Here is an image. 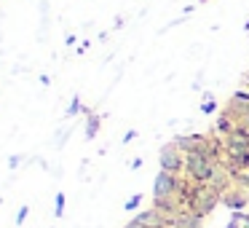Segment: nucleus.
<instances>
[{
  "label": "nucleus",
  "instance_id": "obj_1",
  "mask_svg": "<svg viewBox=\"0 0 249 228\" xmlns=\"http://www.w3.org/2000/svg\"><path fill=\"white\" fill-rule=\"evenodd\" d=\"M217 161L209 156L206 151H196V153H185V180L196 185H209L214 177Z\"/></svg>",
  "mask_w": 249,
  "mask_h": 228
},
{
  "label": "nucleus",
  "instance_id": "obj_2",
  "mask_svg": "<svg viewBox=\"0 0 249 228\" xmlns=\"http://www.w3.org/2000/svg\"><path fill=\"white\" fill-rule=\"evenodd\" d=\"M185 177L182 174H172L158 169L156 180H153V199H177L179 190H182Z\"/></svg>",
  "mask_w": 249,
  "mask_h": 228
},
{
  "label": "nucleus",
  "instance_id": "obj_3",
  "mask_svg": "<svg viewBox=\"0 0 249 228\" xmlns=\"http://www.w3.org/2000/svg\"><path fill=\"white\" fill-rule=\"evenodd\" d=\"M158 167L163 172H172V174H185V153L174 142H166L158 151Z\"/></svg>",
  "mask_w": 249,
  "mask_h": 228
},
{
  "label": "nucleus",
  "instance_id": "obj_4",
  "mask_svg": "<svg viewBox=\"0 0 249 228\" xmlns=\"http://www.w3.org/2000/svg\"><path fill=\"white\" fill-rule=\"evenodd\" d=\"M222 204L231 212H247L249 209V193L244 188H238L236 183H231L225 190H222Z\"/></svg>",
  "mask_w": 249,
  "mask_h": 228
},
{
  "label": "nucleus",
  "instance_id": "obj_5",
  "mask_svg": "<svg viewBox=\"0 0 249 228\" xmlns=\"http://www.w3.org/2000/svg\"><path fill=\"white\" fill-rule=\"evenodd\" d=\"M172 142H174V145H177L182 153H196V151H206V142H209V137H206V134H177Z\"/></svg>",
  "mask_w": 249,
  "mask_h": 228
},
{
  "label": "nucleus",
  "instance_id": "obj_6",
  "mask_svg": "<svg viewBox=\"0 0 249 228\" xmlns=\"http://www.w3.org/2000/svg\"><path fill=\"white\" fill-rule=\"evenodd\" d=\"M201 226H204V217L190 209H179L172 217V228H201Z\"/></svg>",
  "mask_w": 249,
  "mask_h": 228
},
{
  "label": "nucleus",
  "instance_id": "obj_7",
  "mask_svg": "<svg viewBox=\"0 0 249 228\" xmlns=\"http://www.w3.org/2000/svg\"><path fill=\"white\" fill-rule=\"evenodd\" d=\"M238 129V121L233 118L231 113H228V110H222L220 115H217V124H214V132L220 137H228V134H233V132Z\"/></svg>",
  "mask_w": 249,
  "mask_h": 228
},
{
  "label": "nucleus",
  "instance_id": "obj_8",
  "mask_svg": "<svg viewBox=\"0 0 249 228\" xmlns=\"http://www.w3.org/2000/svg\"><path fill=\"white\" fill-rule=\"evenodd\" d=\"M83 115H86V140L91 142L94 137L99 134V124H102V118H99V113H94V110H89V108H83Z\"/></svg>",
  "mask_w": 249,
  "mask_h": 228
},
{
  "label": "nucleus",
  "instance_id": "obj_9",
  "mask_svg": "<svg viewBox=\"0 0 249 228\" xmlns=\"http://www.w3.org/2000/svg\"><path fill=\"white\" fill-rule=\"evenodd\" d=\"M225 228H249V209L247 212H233Z\"/></svg>",
  "mask_w": 249,
  "mask_h": 228
},
{
  "label": "nucleus",
  "instance_id": "obj_10",
  "mask_svg": "<svg viewBox=\"0 0 249 228\" xmlns=\"http://www.w3.org/2000/svg\"><path fill=\"white\" fill-rule=\"evenodd\" d=\"M201 113H204V115L217 113V99L212 97V94H204V102H201Z\"/></svg>",
  "mask_w": 249,
  "mask_h": 228
},
{
  "label": "nucleus",
  "instance_id": "obj_11",
  "mask_svg": "<svg viewBox=\"0 0 249 228\" xmlns=\"http://www.w3.org/2000/svg\"><path fill=\"white\" fill-rule=\"evenodd\" d=\"M233 183H236L238 188H244V190L249 193V167H247V169H241V172H236V174H233Z\"/></svg>",
  "mask_w": 249,
  "mask_h": 228
},
{
  "label": "nucleus",
  "instance_id": "obj_12",
  "mask_svg": "<svg viewBox=\"0 0 249 228\" xmlns=\"http://www.w3.org/2000/svg\"><path fill=\"white\" fill-rule=\"evenodd\" d=\"M81 113H83V105H81V99H78V97H72V102L67 105L65 115H67V118H75V115H81Z\"/></svg>",
  "mask_w": 249,
  "mask_h": 228
},
{
  "label": "nucleus",
  "instance_id": "obj_13",
  "mask_svg": "<svg viewBox=\"0 0 249 228\" xmlns=\"http://www.w3.org/2000/svg\"><path fill=\"white\" fill-rule=\"evenodd\" d=\"M65 207H67V196L65 193H56V199H54V217L65 215Z\"/></svg>",
  "mask_w": 249,
  "mask_h": 228
},
{
  "label": "nucleus",
  "instance_id": "obj_14",
  "mask_svg": "<svg viewBox=\"0 0 249 228\" xmlns=\"http://www.w3.org/2000/svg\"><path fill=\"white\" fill-rule=\"evenodd\" d=\"M140 204H142V196H140V193H134V196H129V199H126L124 209H126V212H134Z\"/></svg>",
  "mask_w": 249,
  "mask_h": 228
},
{
  "label": "nucleus",
  "instance_id": "obj_15",
  "mask_svg": "<svg viewBox=\"0 0 249 228\" xmlns=\"http://www.w3.org/2000/svg\"><path fill=\"white\" fill-rule=\"evenodd\" d=\"M27 215H30V207H27V204H22V207H19V212H17V226H24Z\"/></svg>",
  "mask_w": 249,
  "mask_h": 228
},
{
  "label": "nucleus",
  "instance_id": "obj_16",
  "mask_svg": "<svg viewBox=\"0 0 249 228\" xmlns=\"http://www.w3.org/2000/svg\"><path fill=\"white\" fill-rule=\"evenodd\" d=\"M134 137H137V129H129L124 134V145H129V142H134Z\"/></svg>",
  "mask_w": 249,
  "mask_h": 228
},
{
  "label": "nucleus",
  "instance_id": "obj_17",
  "mask_svg": "<svg viewBox=\"0 0 249 228\" xmlns=\"http://www.w3.org/2000/svg\"><path fill=\"white\" fill-rule=\"evenodd\" d=\"M19 164H22V156H11V161H8V167H11V169H17Z\"/></svg>",
  "mask_w": 249,
  "mask_h": 228
},
{
  "label": "nucleus",
  "instance_id": "obj_18",
  "mask_svg": "<svg viewBox=\"0 0 249 228\" xmlns=\"http://www.w3.org/2000/svg\"><path fill=\"white\" fill-rule=\"evenodd\" d=\"M244 30H247V33H249V22H247V24H244Z\"/></svg>",
  "mask_w": 249,
  "mask_h": 228
},
{
  "label": "nucleus",
  "instance_id": "obj_19",
  "mask_svg": "<svg viewBox=\"0 0 249 228\" xmlns=\"http://www.w3.org/2000/svg\"><path fill=\"white\" fill-rule=\"evenodd\" d=\"M198 3H206V0H198Z\"/></svg>",
  "mask_w": 249,
  "mask_h": 228
}]
</instances>
